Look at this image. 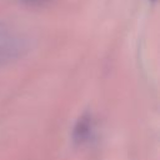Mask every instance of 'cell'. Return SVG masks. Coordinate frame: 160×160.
Instances as JSON below:
<instances>
[{
  "mask_svg": "<svg viewBox=\"0 0 160 160\" xmlns=\"http://www.w3.org/2000/svg\"><path fill=\"white\" fill-rule=\"evenodd\" d=\"M22 1L26 2V4H29V5H39V4H41L45 0H22Z\"/></svg>",
  "mask_w": 160,
  "mask_h": 160,
  "instance_id": "obj_3",
  "label": "cell"
},
{
  "mask_svg": "<svg viewBox=\"0 0 160 160\" xmlns=\"http://www.w3.org/2000/svg\"><path fill=\"white\" fill-rule=\"evenodd\" d=\"M152 1H155V0H152Z\"/></svg>",
  "mask_w": 160,
  "mask_h": 160,
  "instance_id": "obj_4",
  "label": "cell"
},
{
  "mask_svg": "<svg viewBox=\"0 0 160 160\" xmlns=\"http://www.w3.org/2000/svg\"><path fill=\"white\" fill-rule=\"evenodd\" d=\"M29 49V39L24 34L6 24H0V66L22 58Z\"/></svg>",
  "mask_w": 160,
  "mask_h": 160,
  "instance_id": "obj_1",
  "label": "cell"
},
{
  "mask_svg": "<svg viewBox=\"0 0 160 160\" xmlns=\"http://www.w3.org/2000/svg\"><path fill=\"white\" fill-rule=\"evenodd\" d=\"M94 131L92 119L90 115H82L74 128V140L76 144H84L90 140Z\"/></svg>",
  "mask_w": 160,
  "mask_h": 160,
  "instance_id": "obj_2",
  "label": "cell"
}]
</instances>
